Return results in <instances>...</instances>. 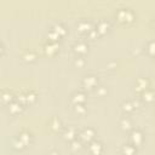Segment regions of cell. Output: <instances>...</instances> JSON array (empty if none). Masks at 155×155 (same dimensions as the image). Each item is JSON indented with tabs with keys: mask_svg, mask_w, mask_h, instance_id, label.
<instances>
[{
	"mask_svg": "<svg viewBox=\"0 0 155 155\" xmlns=\"http://www.w3.org/2000/svg\"><path fill=\"white\" fill-rule=\"evenodd\" d=\"M115 18L119 23L122 24H130L136 19V13L131 7L124 6V7H119L115 11Z\"/></svg>",
	"mask_w": 155,
	"mask_h": 155,
	"instance_id": "obj_1",
	"label": "cell"
},
{
	"mask_svg": "<svg viewBox=\"0 0 155 155\" xmlns=\"http://www.w3.org/2000/svg\"><path fill=\"white\" fill-rule=\"evenodd\" d=\"M81 86L85 90H94L98 86V75L87 73L81 78Z\"/></svg>",
	"mask_w": 155,
	"mask_h": 155,
	"instance_id": "obj_2",
	"label": "cell"
},
{
	"mask_svg": "<svg viewBox=\"0 0 155 155\" xmlns=\"http://www.w3.org/2000/svg\"><path fill=\"white\" fill-rule=\"evenodd\" d=\"M71 48L76 56H84L88 51V42L85 39H78L74 41Z\"/></svg>",
	"mask_w": 155,
	"mask_h": 155,
	"instance_id": "obj_3",
	"label": "cell"
},
{
	"mask_svg": "<svg viewBox=\"0 0 155 155\" xmlns=\"http://www.w3.org/2000/svg\"><path fill=\"white\" fill-rule=\"evenodd\" d=\"M82 142L85 143H90L91 140L96 139V130L91 126H86L84 128H81L79 131V136H78Z\"/></svg>",
	"mask_w": 155,
	"mask_h": 155,
	"instance_id": "obj_4",
	"label": "cell"
},
{
	"mask_svg": "<svg viewBox=\"0 0 155 155\" xmlns=\"http://www.w3.org/2000/svg\"><path fill=\"white\" fill-rule=\"evenodd\" d=\"M78 136H79V131L74 125L64 126L62 130V138L67 142H71L73 139L78 138Z\"/></svg>",
	"mask_w": 155,
	"mask_h": 155,
	"instance_id": "obj_5",
	"label": "cell"
},
{
	"mask_svg": "<svg viewBox=\"0 0 155 155\" xmlns=\"http://www.w3.org/2000/svg\"><path fill=\"white\" fill-rule=\"evenodd\" d=\"M130 142L132 144H134L137 148L140 147L143 144V142H144V133H143V131L140 128H134L133 127L130 131Z\"/></svg>",
	"mask_w": 155,
	"mask_h": 155,
	"instance_id": "obj_6",
	"label": "cell"
},
{
	"mask_svg": "<svg viewBox=\"0 0 155 155\" xmlns=\"http://www.w3.org/2000/svg\"><path fill=\"white\" fill-rule=\"evenodd\" d=\"M104 150L103 142L99 139H93L90 143H87V151L90 155H101Z\"/></svg>",
	"mask_w": 155,
	"mask_h": 155,
	"instance_id": "obj_7",
	"label": "cell"
},
{
	"mask_svg": "<svg viewBox=\"0 0 155 155\" xmlns=\"http://www.w3.org/2000/svg\"><path fill=\"white\" fill-rule=\"evenodd\" d=\"M111 28V24L110 22L107 19V18H101L99 21H97L96 25H94V29L98 31V34L102 36V35H105Z\"/></svg>",
	"mask_w": 155,
	"mask_h": 155,
	"instance_id": "obj_8",
	"label": "cell"
},
{
	"mask_svg": "<svg viewBox=\"0 0 155 155\" xmlns=\"http://www.w3.org/2000/svg\"><path fill=\"white\" fill-rule=\"evenodd\" d=\"M6 109L11 115H17V114L22 113V110L24 109V105L21 102H18L17 99H13L8 104H6Z\"/></svg>",
	"mask_w": 155,
	"mask_h": 155,
	"instance_id": "obj_9",
	"label": "cell"
},
{
	"mask_svg": "<svg viewBox=\"0 0 155 155\" xmlns=\"http://www.w3.org/2000/svg\"><path fill=\"white\" fill-rule=\"evenodd\" d=\"M92 28H93V24H92V22H91L90 19H87V18H81V19H79V21L76 22V29H78L80 33L87 34Z\"/></svg>",
	"mask_w": 155,
	"mask_h": 155,
	"instance_id": "obj_10",
	"label": "cell"
},
{
	"mask_svg": "<svg viewBox=\"0 0 155 155\" xmlns=\"http://www.w3.org/2000/svg\"><path fill=\"white\" fill-rule=\"evenodd\" d=\"M87 101V94L85 91L82 90H76L71 93L70 96V102L73 104H78V103H86Z\"/></svg>",
	"mask_w": 155,
	"mask_h": 155,
	"instance_id": "obj_11",
	"label": "cell"
},
{
	"mask_svg": "<svg viewBox=\"0 0 155 155\" xmlns=\"http://www.w3.org/2000/svg\"><path fill=\"white\" fill-rule=\"evenodd\" d=\"M59 50V46L57 42H53V41H48L46 40V42L42 45V51L47 54V56H52L54 53H57Z\"/></svg>",
	"mask_w": 155,
	"mask_h": 155,
	"instance_id": "obj_12",
	"label": "cell"
},
{
	"mask_svg": "<svg viewBox=\"0 0 155 155\" xmlns=\"http://www.w3.org/2000/svg\"><path fill=\"white\" fill-rule=\"evenodd\" d=\"M17 137H18L25 145H29V144L33 142V138H34L33 133H31L29 130H27V128H22V130L17 133Z\"/></svg>",
	"mask_w": 155,
	"mask_h": 155,
	"instance_id": "obj_13",
	"label": "cell"
},
{
	"mask_svg": "<svg viewBox=\"0 0 155 155\" xmlns=\"http://www.w3.org/2000/svg\"><path fill=\"white\" fill-rule=\"evenodd\" d=\"M149 85H150V81H149V79H148L147 76H138V78L136 79L134 86H136V90L139 91V92L147 90V88L149 87Z\"/></svg>",
	"mask_w": 155,
	"mask_h": 155,
	"instance_id": "obj_14",
	"label": "cell"
},
{
	"mask_svg": "<svg viewBox=\"0 0 155 155\" xmlns=\"http://www.w3.org/2000/svg\"><path fill=\"white\" fill-rule=\"evenodd\" d=\"M48 127H50L53 132H58V131H62L64 126H63L62 120H61L58 116H52V117L48 120Z\"/></svg>",
	"mask_w": 155,
	"mask_h": 155,
	"instance_id": "obj_15",
	"label": "cell"
},
{
	"mask_svg": "<svg viewBox=\"0 0 155 155\" xmlns=\"http://www.w3.org/2000/svg\"><path fill=\"white\" fill-rule=\"evenodd\" d=\"M120 153L122 155H136L137 154V147L134 144H132L131 142H126L121 145Z\"/></svg>",
	"mask_w": 155,
	"mask_h": 155,
	"instance_id": "obj_16",
	"label": "cell"
},
{
	"mask_svg": "<svg viewBox=\"0 0 155 155\" xmlns=\"http://www.w3.org/2000/svg\"><path fill=\"white\" fill-rule=\"evenodd\" d=\"M121 110L125 113V115H130L136 110V107L133 104V99H124L121 102Z\"/></svg>",
	"mask_w": 155,
	"mask_h": 155,
	"instance_id": "obj_17",
	"label": "cell"
},
{
	"mask_svg": "<svg viewBox=\"0 0 155 155\" xmlns=\"http://www.w3.org/2000/svg\"><path fill=\"white\" fill-rule=\"evenodd\" d=\"M140 99L145 103H153L155 101V91L150 87L140 92Z\"/></svg>",
	"mask_w": 155,
	"mask_h": 155,
	"instance_id": "obj_18",
	"label": "cell"
},
{
	"mask_svg": "<svg viewBox=\"0 0 155 155\" xmlns=\"http://www.w3.org/2000/svg\"><path fill=\"white\" fill-rule=\"evenodd\" d=\"M119 126H120L121 130H124V131H131V130L133 128L132 119H131L128 115L121 116V119H120V121H119Z\"/></svg>",
	"mask_w": 155,
	"mask_h": 155,
	"instance_id": "obj_19",
	"label": "cell"
},
{
	"mask_svg": "<svg viewBox=\"0 0 155 155\" xmlns=\"http://www.w3.org/2000/svg\"><path fill=\"white\" fill-rule=\"evenodd\" d=\"M13 99H16V94L10 88H2L1 90V101L5 105L8 104L10 102H12Z\"/></svg>",
	"mask_w": 155,
	"mask_h": 155,
	"instance_id": "obj_20",
	"label": "cell"
},
{
	"mask_svg": "<svg viewBox=\"0 0 155 155\" xmlns=\"http://www.w3.org/2000/svg\"><path fill=\"white\" fill-rule=\"evenodd\" d=\"M51 29H52L59 38H63V36H65V34H67V28H65V25H64L63 23H61V22L53 23L52 27H51Z\"/></svg>",
	"mask_w": 155,
	"mask_h": 155,
	"instance_id": "obj_21",
	"label": "cell"
},
{
	"mask_svg": "<svg viewBox=\"0 0 155 155\" xmlns=\"http://www.w3.org/2000/svg\"><path fill=\"white\" fill-rule=\"evenodd\" d=\"M10 145H11V148L13 149V150H17V151H19V150H23L27 145L17 137V134L16 136H13L12 138H11V142H10Z\"/></svg>",
	"mask_w": 155,
	"mask_h": 155,
	"instance_id": "obj_22",
	"label": "cell"
},
{
	"mask_svg": "<svg viewBox=\"0 0 155 155\" xmlns=\"http://www.w3.org/2000/svg\"><path fill=\"white\" fill-rule=\"evenodd\" d=\"M21 57L25 62H34L36 59V53L34 51H31V50H27V51H23L22 52Z\"/></svg>",
	"mask_w": 155,
	"mask_h": 155,
	"instance_id": "obj_23",
	"label": "cell"
},
{
	"mask_svg": "<svg viewBox=\"0 0 155 155\" xmlns=\"http://www.w3.org/2000/svg\"><path fill=\"white\" fill-rule=\"evenodd\" d=\"M73 110H74L75 114L82 116L87 113V107H86L85 103H78V104H73Z\"/></svg>",
	"mask_w": 155,
	"mask_h": 155,
	"instance_id": "obj_24",
	"label": "cell"
},
{
	"mask_svg": "<svg viewBox=\"0 0 155 155\" xmlns=\"http://www.w3.org/2000/svg\"><path fill=\"white\" fill-rule=\"evenodd\" d=\"M82 143L84 142L78 137V138L73 139L71 142H69V148H70L71 151H78V150H80L82 148Z\"/></svg>",
	"mask_w": 155,
	"mask_h": 155,
	"instance_id": "obj_25",
	"label": "cell"
},
{
	"mask_svg": "<svg viewBox=\"0 0 155 155\" xmlns=\"http://www.w3.org/2000/svg\"><path fill=\"white\" fill-rule=\"evenodd\" d=\"M145 51L150 57L155 58V39H151L145 44Z\"/></svg>",
	"mask_w": 155,
	"mask_h": 155,
	"instance_id": "obj_26",
	"label": "cell"
},
{
	"mask_svg": "<svg viewBox=\"0 0 155 155\" xmlns=\"http://www.w3.org/2000/svg\"><path fill=\"white\" fill-rule=\"evenodd\" d=\"M25 96H27V101H28V104L33 103L36 101V97H38V93L34 91V90H27L25 91Z\"/></svg>",
	"mask_w": 155,
	"mask_h": 155,
	"instance_id": "obj_27",
	"label": "cell"
},
{
	"mask_svg": "<svg viewBox=\"0 0 155 155\" xmlns=\"http://www.w3.org/2000/svg\"><path fill=\"white\" fill-rule=\"evenodd\" d=\"M85 63H86V59H85V57H84V56H76V57L74 58V65H75V67H78V68L84 67V65H85Z\"/></svg>",
	"mask_w": 155,
	"mask_h": 155,
	"instance_id": "obj_28",
	"label": "cell"
},
{
	"mask_svg": "<svg viewBox=\"0 0 155 155\" xmlns=\"http://www.w3.org/2000/svg\"><path fill=\"white\" fill-rule=\"evenodd\" d=\"M94 91H96V93H97L99 97H103V96H105V94L108 93V88H107L104 85H98V86L94 88Z\"/></svg>",
	"mask_w": 155,
	"mask_h": 155,
	"instance_id": "obj_29",
	"label": "cell"
},
{
	"mask_svg": "<svg viewBox=\"0 0 155 155\" xmlns=\"http://www.w3.org/2000/svg\"><path fill=\"white\" fill-rule=\"evenodd\" d=\"M16 99H17L18 102H21V103H22L23 105L28 104V101H27V96H25V91L18 92V93L16 94Z\"/></svg>",
	"mask_w": 155,
	"mask_h": 155,
	"instance_id": "obj_30",
	"label": "cell"
},
{
	"mask_svg": "<svg viewBox=\"0 0 155 155\" xmlns=\"http://www.w3.org/2000/svg\"><path fill=\"white\" fill-rule=\"evenodd\" d=\"M86 35H87V36H88L91 40H94V39H97V38H99V36H101V35L98 34V31L94 29V27H93V28H92V29H91V30H90V31H88Z\"/></svg>",
	"mask_w": 155,
	"mask_h": 155,
	"instance_id": "obj_31",
	"label": "cell"
},
{
	"mask_svg": "<svg viewBox=\"0 0 155 155\" xmlns=\"http://www.w3.org/2000/svg\"><path fill=\"white\" fill-rule=\"evenodd\" d=\"M47 155H61V154H59V151H58L57 149H51Z\"/></svg>",
	"mask_w": 155,
	"mask_h": 155,
	"instance_id": "obj_32",
	"label": "cell"
},
{
	"mask_svg": "<svg viewBox=\"0 0 155 155\" xmlns=\"http://www.w3.org/2000/svg\"><path fill=\"white\" fill-rule=\"evenodd\" d=\"M0 51H1V56H4V53H5V44H4V42H1V46H0Z\"/></svg>",
	"mask_w": 155,
	"mask_h": 155,
	"instance_id": "obj_33",
	"label": "cell"
},
{
	"mask_svg": "<svg viewBox=\"0 0 155 155\" xmlns=\"http://www.w3.org/2000/svg\"><path fill=\"white\" fill-rule=\"evenodd\" d=\"M150 27L155 30V17H153V18H151V21H150Z\"/></svg>",
	"mask_w": 155,
	"mask_h": 155,
	"instance_id": "obj_34",
	"label": "cell"
},
{
	"mask_svg": "<svg viewBox=\"0 0 155 155\" xmlns=\"http://www.w3.org/2000/svg\"><path fill=\"white\" fill-rule=\"evenodd\" d=\"M120 155H122V154H120Z\"/></svg>",
	"mask_w": 155,
	"mask_h": 155,
	"instance_id": "obj_35",
	"label": "cell"
}]
</instances>
